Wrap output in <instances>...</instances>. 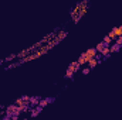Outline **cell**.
Masks as SVG:
<instances>
[{"label":"cell","mask_w":122,"mask_h":120,"mask_svg":"<svg viewBox=\"0 0 122 120\" xmlns=\"http://www.w3.org/2000/svg\"><path fill=\"white\" fill-rule=\"evenodd\" d=\"M98 62H99V60H98V58L95 57V58H92V60H90V61H88V65H90V68L92 69V68H94V66H95V65H97Z\"/></svg>","instance_id":"cell-3"},{"label":"cell","mask_w":122,"mask_h":120,"mask_svg":"<svg viewBox=\"0 0 122 120\" xmlns=\"http://www.w3.org/2000/svg\"><path fill=\"white\" fill-rule=\"evenodd\" d=\"M114 32H115V35H117V37H119V35H122V28H121V26H119V27H115V28H114Z\"/></svg>","instance_id":"cell-4"},{"label":"cell","mask_w":122,"mask_h":120,"mask_svg":"<svg viewBox=\"0 0 122 120\" xmlns=\"http://www.w3.org/2000/svg\"><path fill=\"white\" fill-rule=\"evenodd\" d=\"M104 42H105V45H111L112 40L109 38V35H105V37H104Z\"/></svg>","instance_id":"cell-5"},{"label":"cell","mask_w":122,"mask_h":120,"mask_svg":"<svg viewBox=\"0 0 122 120\" xmlns=\"http://www.w3.org/2000/svg\"><path fill=\"white\" fill-rule=\"evenodd\" d=\"M90 69H91V68L88 66V68H85V69H82V72H84V74H88V72H90Z\"/></svg>","instance_id":"cell-11"},{"label":"cell","mask_w":122,"mask_h":120,"mask_svg":"<svg viewBox=\"0 0 122 120\" xmlns=\"http://www.w3.org/2000/svg\"><path fill=\"white\" fill-rule=\"evenodd\" d=\"M121 28H122V26H121Z\"/></svg>","instance_id":"cell-12"},{"label":"cell","mask_w":122,"mask_h":120,"mask_svg":"<svg viewBox=\"0 0 122 120\" xmlns=\"http://www.w3.org/2000/svg\"><path fill=\"white\" fill-rule=\"evenodd\" d=\"M115 42H117L118 45H122V35H119V37H117V40H115Z\"/></svg>","instance_id":"cell-9"},{"label":"cell","mask_w":122,"mask_h":120,"mask_svg":"<svg viewBox=\"0 0 122 120\" xmlns=\"http://www.w3.org/2000/svg\"><path fill=\"white\" fill-rule=\"evenodd\" d=\"M78 68H80V64H78V61H77V62H72V64L68 66V71L74 74V72H77V71H78Z\"/></svg>","instance_id":"cell-1"},{"label":"cell","mask_w":122,"mask_h":120,"mask_svg":"<svg viewBox=\"0 0 122 120\" xmlns=\"http://www.w3.org/2000/svg\"><path fill=\"white\" fill-rule=\"evenodd\" d=\"M47 103H48V100H41V102H40V105H38V106H41V107H44V106H46V105H47Z\"/></svg>","instance_id":"cell-10"},{"label":"cell","mask_w":122,"mask_h":120,"mask_svg":"<svg viewBox=\"0 0 122 120\" xmlns=\"http://www.w3.org/2000/svg\"><path fill=\"white\" fill-rule=\"evenodd\" d=\"M108 35H109V38H111V40H114V41L117 40V35H115V32H114V31H111Z\"/></svg>","instance_id":"cell-8"},{"label":"cell","mask_w":122,"mask_h":120,"mask_svg":"<svg viewBox=\"0 0 122 120\" xmlns=\"http://www.w3.org/2000/svg\"><path fill=\"white\" fill-rule=\"evenodd\" d=\"M119 47H121V45H118V44L115 42V45H112V47H109V48H111V52H114V51H117V50H119Z\"/></svg>","instance_id":"cell-7"},{"label":"cell","mask_w":122,"mask_h":120,"mask_svg":"<svg viewBox=\"0 0 122 120\" xmlns=\"http://www.w3.org/2000/svg\"><path fill=\"white\" fill-rule=\"evenodd\" d=\"M109 52H111V48H109V45H105V47H104V48L101 50V54H102L104 57H107V55H108Z\"/></svg>","instance_id":"cell-2"},{"label":"cell","mask_w":122,"mask_h":120,"mask_svg":"<svg viewBox=\"0 0 122 120\" xmlns=\"http://www.w3.org/2000/svg\"><path fill=\"white\" fill-rule=\"evenodd\" d=\"M104 47H105V42H104V41H102V42H99V44H98V45H97V47H95V50H97V51H98V52H101V50H102V48H104Z\"/></svg>","instance_id":"cell-6"}]
</instances>
